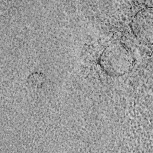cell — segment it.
<instances>
[{
  "instance_id": "1",
  "label": "cell",
  "mask_w": 153,
  "mask_h": 153,
  "mask_svg": "<svg viewBox=\"0 0 153 153\" xmlns=\"http://www.w3.org/2000/svg\"><path fill=\"white\" fill-rule=\"evenodd\" d=\"M133 56L124 44L114 42L108 45L100 56L99 63L103 70L111 76H120L129 71Z\"/></svg>"
},
{
  "instance_id": "2",
  "label": "cell",
  "mask_w": 153,
  "mask_h": 153,
  "mask_svg": "<svg viewBox=\"0 0 153 153\" xmlns=\"http://www.w3.org/2000/svg\"><path fill=\"white\" fill-rule=\"evenodd\" d=\"M152 14H148V11H144L137 14L133 19V32L141 39H148L149 29L152 30ZM152 35L151 33H150Z\"/></svg>"
}]
</instances>
